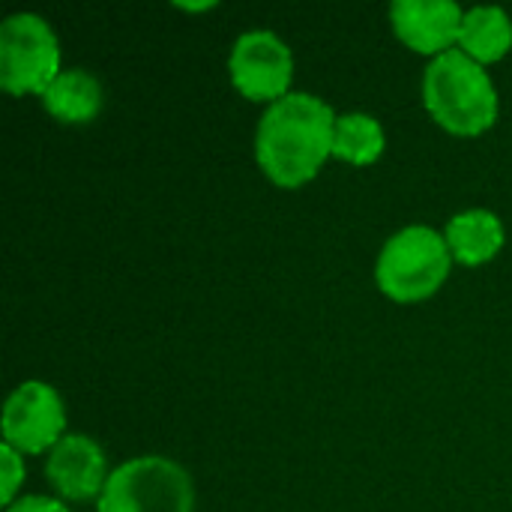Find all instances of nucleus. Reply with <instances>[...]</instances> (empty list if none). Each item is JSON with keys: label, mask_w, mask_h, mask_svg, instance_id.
Returning <instances> with one entry per match:
<instances>
[{"label": "nucleus", "mask_w": 512, "mask_h": 512, "mask_svg": "<svg viewBox=\"0 0 512 512\" xmlns=\"http://www.w3.org/2000/svg\"><path fill=\"white\" fill-rule=\"evenodd\" d=\"M336 120L333 108L312 93H288L267 105L255 132L261 171L282 189L309 183L333 156Z\"/></svg>", "instance_id": "obj_1"}, {"label": "nucleus", "mask_w": 512, "mask_h": 512, "mask_svg": "<svg viewBox=\"0 0 512 512\" xmlns=\"http://www.w3.org/2000/svg\"><path fill=\"white\" fill-rule=\"evenodd\" d=\"M423 105L453 135H480L498 120V90L483 63L453 48L435 57L423 75Z\"/></svg>", "instance_id": "obj_2"}, {"label": "nucleus", "mask_w": 512, "mask_h": 512, "mask_svg": "<svg viewBox=\"0 0 512 512\" xmlns=\"http://www.w3.org/2000/svg\"><path fill=\"white\" fill-rule=\"evenodd\" d=\"M453 267V252L429 225H408L396 231L375 264V282L384 297L396 303H420L447 282Z\"/></svg>", "instance_id": "obj_3"}, {"label": "nucleus", "mask_w": 512, "mask_h": 512, "mask_svg": "<svg viewBox=\"0 0 512 512\" xmlns=\"http://www.w3.org/2000/svg\"><path fill=\"white\" fill-rule=\"evenodd\" d=\"M96 512H195V486L183 465L138 456L111 471Z\"/></svg>", "instance_id": "obj_4"}, {"label": "nucleus", "mask_w": 512, "mask_h": 512, "mask_svg": "<svg viewBox=\"0 0 512 512\" xmlns=\"http://www.w3.org/2000/svg\"><path fill=\"white\" fill-rule=\"evenodd\" d=\"M60 72V45L42 15L15 12L0 24V84L6 93L42 96Z\"/></svg>", "instance_id": "obj_5"}, {"label": "nucleus", "mask_w": 512, "mask_h": 512, "mask_svg": "<svg viewBox=\"0 0 512 512\" xmlns=\"http://www.w3.org/2000/svg\"><path fill=\"white\" fill-rule=\"evenodd\" d=\"M228 75L240 96L273 105L276 99L291 93V78H294L291 48L270 30H249L231 48Z\"/></svg>", "instance_id": "obj_6"}, {"label": "nucleus", "mask_w": 512, "mask_h": 512, "mask_svg": "<svg viewBox=\"0 0 512 512\" xmlns=\"http://www.w3.org/2000/svg\"><path fill=\"white\" fill-rule=\"evenodd\" d=\"M66 438V411L60 393L45 381H24L3 408V444L24 453L54 450Z\"/></svg>", "instance_id": "obj_7"}, {"label": "nucleus", "mask_w": 512, "mask_h": 512, "mask_svg": "<svg viewBox=\"0 0 512 512\" xmlns=\"http://www.w3.org/2000/svg\"><path fill=\"white\" fill-rule=\"evenodd\" d=\"M465 9L453 0H396L390 6V21L396 36L417 54L432 60L453 51L459 42Z\"/></svg>", "instance_id": "obj_8"}, {"label": "nucleus", "mask_w": 512, "mask_h": 512, "mask_svg": "<svg viewBox=\"0 0 512 512\" xmlns=\"http://www.w3.org/2000/svg\"><path fill=\"white\" fill-rule=\"evenodd\" d=\"M45 477L66 501H99L111 474L105 468L102 447L93 438L72 432L48 453Z\"/></svg>", "instance_id": "obj_9"}, {"label": "nucleus", "mask_w": 512, "mask_h": 512, "mask_svg": "<svg viewBox=\"0 0 512 512\" xmlns=\"http://www.w3.org/2000/svg\"><path fill=\"white\" fill-rule=\"evenodd\" d=\"M444 240L459 264L480 267V264H489L504 249V225L492 210L474 207V210L456 213L447 222Z\"/></svg>", "instance_id": "obj_10"}, {"label": "nucleus", "mask_w": 512, "mask_h": 512, "mask_svg": "<svg viewBox=\"0 0 512 512\" xmlns=\"http://www.w3.org/2000/svg\"><path fill=\"white\" fill-rule=\"evenodd\" d=\"M102 84L87 69H63L42 93V105L60 123L84 126L102 111Z\"/></svg>", "instance_id": "obj_11"}, {"label": "nucleus", "mask_w": 512, "mask_h": 512, "mask_svg": "<svg viewBox=\"0 0 512 512\" xmlns=\"http://www.w3.org/2000/svg\"><path fill=\"white\" fill-rule=\"evenodd\" d=\"M512 48V21L501 6L465 9L459 30V51L477 63H495Z\"/></svg>", "instance_id": "obj_12"}, {"label": "nucleus", "mask_w": 512, "mask_h": 512, "mask_svg": "<svg viewBox=\"0 0 512 512\" xmlns=\"http://www.w3.org/2000/svg\"><path fill=\"white\" fill-rule=\"evenodd\" d=\"M384 129L372 114L351 111L339 114L336 132H333V156L351 162V165H372L384 153Z\"/></svg>", "instance_id": "obj_13"}, {"label": "nucleus", "mask_w": 512, "mask_h": 512, "mask_svg": "<svg viewBox=\"0 0 512 512\" xmlns=\"http://www.w3.org/2000/svg\"><path fill=\"white\" fill-rule=\"evenodd\" d=\"M24 483V459L15 447L9 444H0V498L3 504H15V492L21 489Z\"/></svg>", "instance_id": "obj_14"}, {"label": "nucleus", "mask_w": 512, "mask_h": 512, "mask_svg": "<svg viewBox=\"0 0 512 512\" xmlns=\"http://www.w3.org/2000/svg\"><path fill=\"white\" fill-rule=\"evenodd\" d=\"M6 512H72L66 504L54 501V498H45V495H24L18 498L15 504H9Z\"/></svg>", "instance_id": "obj_15"}]
</instances>
